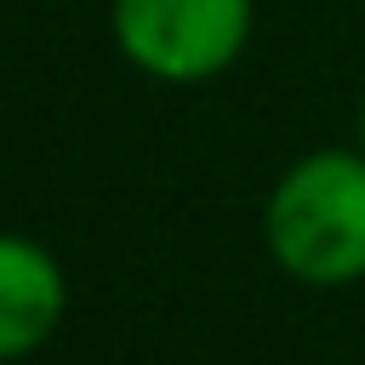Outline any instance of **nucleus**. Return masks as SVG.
Listing matches in <instances>:
<instances>
[{"mask_svg":"<svg viewBox=\"0 0 365 365\" xmlns=\"http://www.w3.org/2000/svg\"><path fill=\"white\" fill-rule=\"evenodd\" d=\"M120 57L160 86L228 74L257 29V0H108Z\"/></svg>","mask_w":365,"mask_h":365,"instance_id":"obj_2","label":"nucleus"},{"mask_svg":"<svg viewBox=\"0 0 365 365\" xmlns=\"http://www.w3.org/2000/svg\"><path fill=\"white\" fill-rule=\"evenodd\" d=\"M354 131H359V148H365V97H359V120H354Z\"/></svg>","mask_w":365,"mask_h":365,"instance_id":"obj_4","label":"nucleus"},{"mask_svg":"<svg viewBox=\"0 0 365 365\" xmlns=\"http://www.w3.org/2000/svg\"><path fill=\"white\" fill-rule=\"evenodd\" d=\"M68 308L57 257L29 234H0V365L34 354Z\"/></svg>","mask_w":365,"mask_h":365,"instance_id":"obj_3","label":"nucleus"},{"mask_svg":"<svg viewBox=\"0 0 365 365\" xmlns=\"http://www.w3.org/2000/svg\"><path fill=\"white\" fill-rule=\"evenodd\" d=\"M262 240L297 285L365 279V148H314L285 165L262 205Z\"/></svg>","mask_w":365,"mask_h":365,"instance_id":"obj_1","label":"nucleus"}]
</instances>
